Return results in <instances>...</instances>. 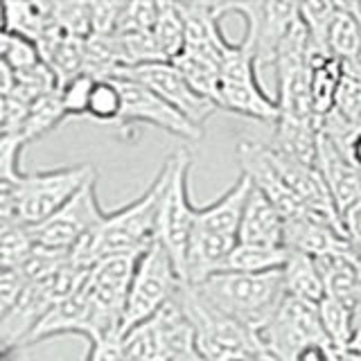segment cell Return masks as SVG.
Segmentation results:
<instances>
[{"label": "cell", "instance_id": "obj_47", "mask_svg": "<svg viewBox=\"0 0 361 361\" xmlns=\"http://www.w3.org/2000/svg\"><path fill=\"white\" fill-rule=\"evenodd\" d=\"M353 5V11L357 14V18H359V23H361V3H350Z\"/></svg>", "mask_w": 361, "mask_h": 361}, {"label": "cell", "instance_id": "obj_17", "mask_svg": "<svg viewBox=\"0 0 361 361\" xmlns=\"http://www.w3.org/2000/svg\"><path fill=\"white\" fill-rule=\"evenodd\" d=\"M285 246L289 251L312 257L353 251L343 233V226L334 224L332 219L314 210L285 221Z\"/></svg>", "mask_w": 361, "mask_h": 361}, {"label": "cell", "instance_id": "obj_4", "mask_svg": "<svg viewBox=\"0 0 361 361\" xmlns=\"http://www.w3.org/2000/svg\"><path fill=\"white\" fill-rule=\"evenodd\" d=\"M180 302L190 314L197 332V353L208 361H271L262 336L251 327L214 310L195 287L183 285Z\"/></svg>", "mask_w": 361, "mask_h": 361}, {"label": "cell", "instance_id": "obj_41", "mask_svg": "<svg viewBox=\"0 0 361 361\" xmlns=\"http://www.w3.org/2000/svg\"><path fill=\"white\" fill-rule=\"evenodd\" d=\"M90 7H93V34L113 37L118 32L124 3H90Z\"/></svg>", "mask_w": 361, "mask_h": 361}, {"label": "cell", "instance_id": "obj_5", "mask_svg": "<svg viewBox=\"0 0 361 361\" xmlns=\"http://www.w3.org/2000/svg\"><path fill=\"white\" fill-rule=\"evenodd\" d=\"M167 183L158 206L156 242L172 255L180 278L185 282V257L188 244L197 219V206L190 199V169L192 156L188 149H178L165 161Z\"/></svg>", "mask_w": 361, "mask_h": 361}, {"label": "cell", "instance_id": "obj_23", "mask_svg": "<svg viewBox=\"0 0 361 361\" xmlns=\"http://www.w3.org/2000/svg\"><path fill=\"white\" fill-rule=\"evenodd\" d=\"M282 278H285L287 296L307 300L314 305H319L327 296L319 264H316V259L312 255L291 251L285 269H282Z\"/></svg>", "mask_w": 361, "mask_h": 361}, {"label": "cell", "instance_id": "obj_38", "mask_svg": "<svg viewBox=\"0 0 361 361\" xmlns=\"http://www.w3.org/2000/svg\"><path fill=\"white\" fill-rule=\"evenodd\" d=\"M95 77L90 75H79L71 79L68 84H63L61 90V102L63 109L68 113V118H79V116H88V104H90V95H93L95 88Z\"/></svg>", "mask_w": 361, "mask_h": 361}, {"label": "cell", "instance_id": "obj_29", "mask_svg": "<svg viewBox=\"0 0 361 361\" xmlns=\"http://www.w3.org/2000/svg\"><path fill=\"white\" fill-rule=\"evenodd\" d=\"M319 316H321V325L332 350L334 353H345L357 327L353 307L338 298L325 296L319 302Z\"/></svg>", "mask_w": 361, "mask_h": 361}, {"label": "cell", "instance_id": "obj_7", "mask_svg": "<svg viewBox=\"0 0 361 361\" xmlns=\"http://www.w3.org/2000/svg\"><path fill=\"white\" fill-rule=\"evenodd\" d=\"M255 54L244 41L233 43L221 59V82L217 106L237 116L251 118L257 122L276 124L280 109L276 97H269L257 79Z\"/></svg>", "mask_w": 361, "mask_h": 361}, {"label": "cell", "instance_id": "obj_15", "mask_svg": "<svg viewBox=\"0 0 361 361\" xmlns=\"http://www.w3.org/2000/svg\"><path fill=\"white\" fill-rule=\"evenodd\" d=\"M52 305H56V300L48 282H30L14 307L0 314V350L5 359L25 348L27 338L39 327L43 316L52 310Z\"/></svg>", "mask_w": 361, "mask_h": 361}, {"label": "cell", "instance_id": "obj_27", "mask_svg": "<svg viewBox=\"0 0 361 361\" xmlns=\"http://www.w3.org/2000/svg\"><path fill=\"white\" fill-rule=\"evenodd\" d=\"M327 50L343 63L353 61L361 50V23L350 3H338L336 16L327 34Z\"/></svg>", "mask_w": 361, "mask_h": 361}, {"label": "cell", "instance_id": "obj_22", "mask_svg": "<svg viewBox=\"0 0 361 361\" xmlns=\"http://www.w3.org/2000/svg\"><path fill=\"white\" fill-rule=\"evenodd\" d=\"M274 142L271 149L291 158V161L302 163L307 167H316L319 163V124L316 122H300L289 118H278L274 124Z\"/></svg>", "mask_w": 361, "mask_h": 361}, {"label": "cell", "instance_id": "obj_43", "mask_svg": "<svg viewBox=\"0 0 361 361\" xmlns=\"http://www.w3.org/2000/svg\"><path fill=\"white\" fill-rule=\"evenodd\" d=\"M293 361H334V350L325 343H312L302 348Z\"/></svg>", "mask_w": 361, "mask_h": 361}, {"label": "cell", "instance_id": "obj_18", "mask_svg": "<svg viewBox=\"0 0 361 361\" xmlns=\"http://www.w3.org/2000/svg\"><path fill=\"white\" fill-rule=\"evenodd\" d=\"M180 14L185 20V48L199 54H206L210 59H224L226 50L231 48L233 41H228L221 32V7L210 3H183Z\"/></svg>", "mask_w": 361, "mask_h": 361}, {"label": "cell", "instance_id": "obj_46", "mask_svg": "<svg viewBox=\"0 0 361 361\" xmlns=\"http://www.w3.org/2000/svg\"><path fill=\"white\" fill-rule=\"evenodd\" d=\"M334 361H361V357L350 353H334Z\"/></svg>", "mask_w": 361, "mask_h": 361}, {"label": "cell", "instance_id": "obj_8", "mask_svg": "<svg viewBox=\"0 0 361 361\" xmlns=\"http://www.w3.org/2000/svg\"><path fill=\"white\" fill-rule=\"evenodd\" d=\"M183 285L185 282L180 278L172 255L158 242H154L135 264L120 336L133 330L135 325L154 319L169 300L178 296Z\"/></svg>", "mask_w": 361, "mask_h": 361}, {"label": "cell", "instance_id": "obj_31", "mask_svg": "<svg viewBox=\"0 0 361 361\" xmlns=\"http://www.w3.org/2000/svg\"><path fill=\"white\" fill-rule=\"evenodd\" d=\"M152 34L165 59L174 61L185 48V20L180 14V5L161 3V11H158V20Z\"/></svg>", "mask_w": 361, "mask_h": 361}, {"label": "cell", "instance_id": "obj_39", "mask_svg": "<svg viewBox=\"0 0 361 361\" xmlns=\"http://www.w3.org/2000/svg\"><path fill=\"white\" fill-rule=\"evenodd\" d=\"M158 11H161V3H124L116 34L154 32Z\"/></svg>", "mask_w": 361, "mask_h": 361}, {"label": "cell", "instance_id": "obj_13", "mask_svg": "<svg viewBox=\"0 0 361 361\" xmlns=\"http://www.w3.org/2000/svg\"><path fill=\"white\" fill-rule=\"evenodd\" d=\"M122 93V113L118 127H131V124H152L156 129H163L169 135H176L180 140L197 142L201 140L203 129L192 124L185 116L169 106L165 99L158 97L154 90L133 82V79H116Z\"/></svg>", "mask_w": 361, "mask_h": 361}, {"label": "cell", "instance_id": "obj_16", "mask_svg": "<svg viewBox=\"0 0 361 361\" xmlns=\"http://www.w3.org/2000/svg\"><path fill=\"white\" fill-rule=\"evenodd\" d=\"M321 131V129H319ZM319 172L325 180L338 214H343L361 201V167L355 165L345 149L319 133Z\"/></svg>", "mask_w": 361, "mask_h": 361}, {"label": "cell", "instance_id": "obj_37", "mask_svg": "<svg viewBox=\"0 0 361 361\" xmlns=\"http://www.w3.org/2000/svg\"><path fill=\"white\" fill-rule=\"evenodd\" d=\"M332 113L350 124L357 133H361V79L343 75Z\"/></svg>", "mask_w": 361, "mask_h": 361}, {"label": "cell", "instance_id": "obj_19", "mask_svg": "<svg viewBox=\"0 0 361 361\" xmlns=\"http://www.w3.org/2000/svg\"><path fill=\"white\" fill-rule=\"evenodd\" d=\"M251 190H253L251 178L242 174L217 201L197 208L195 228L208 231L214 235H224V237H233V240L240 242V224H242V214H244Z\"/></svg>", "mask_w": 361, "mask_h": 361}, {"label": "cell", "instance_id": "obj_44", "mask_svg": "<svg viewBox=\"0 0 361 361\" xmlns=\"http://www.w3.org/2000/svg\"><path fill=\"white\" fill-rule=\"evenodd\" d=\"M345 353H350V355H357V357H361V323L355 327V334H353V341H350V345H348V350Z\"/></svg>", "mask_w": 361, "mask_h": 361}, {"label": "cell", "instance_id": "obj_11", "mask_svg": "<svg viewBox=\"0 0 361 361\" xmlns=\"http://www.w3.org/2000/svg\"><path fill=\"white\" fill-rule=\"evenodd\" d=\"M116 79H133L142 86L165 99L169 106H174L180 116H185L192 124H197L199 129H203L214 113L219 111V106L206 95H201L199 90L192 86L188 79L180 75L178 68L172 61L163 63H147L133 71H122Z\"/></svg>", "mask_w": 361, "mask_h": 361}, {"label": "cell", "instance_id": "obj_34", "mask_svg": "<svg viewBox=\"0 0 361 361\" xmlns=\"http://www.w3.org/2000/svg\"><path fill=\"white\" fill-rule=\"evenodd\" d=\"M0 59H3L0 63H5L14 73H27L43 63L39 45L11 32H0Z\"/></svg>", "mask_w": 361, "mask_h": 361}, {"label": "cell", "instance_id": "obj_25", "mask_svg": "<svg viewBox=\"0 0 361 361\" xmlns=\"http://www.w3.org/2000/svg\"><path fill=\"white\" fill-rule=\"evenodd\" d=\"M3 14V32L18 34L34 43H39L52 25L50 3H5Z\"/></svg>", "mask_w": 361, "mask_h": 361}, {"label": "cell", "instance_id": "obj_2", "mask_svg": "<svg viewBox=\"0 0 361 361\" xmlns=\"http://www.w3.org/2000/svg\"><path fill=\"white\" fill-rule=\"evenodd\" d=\"M90 178V165L59 167L48 172H20L16 178L0 180V221H23L37 228L59 212Z\"/></svg>", "mask_w": 361, "mask_h": 361}, {"label": "cell", "instance_id": "obj_9", "mask_svg": "<svg viewBox=\"0 0 361 361\" xmlns=\"http://www.w3.org/2000/svg\"><path fill=\"white\" fill-rule=\"evenodd\" d=\"M221 14H240L244 16L246 32L244 43L253 50L257 71L274 68L278 61L280 45L291 27L298 20L296 3H226L219 5Z\"/></svg>", "mask_w": 361, "mask_h": 361}, {"label": "cell", "instance_id": "obj_28", "mask_svg": "<svg viewBox=\"0 0 361 361\" xmlns=\"http://www.w3.org/2000/svg\"><path fill=\"white\" fill-rule=\"evenodd\" d=\"M180 75H183L188 82L195 86L201 95H206L217 104V95H219V82H221V63L210 59L206 54L183 50L176 59L172 61Z\"/></svg>", "mask_w": 361, "mask_h": 361}, {"label": "cell", "instance_id": "obj_32", "mask_svg": "<svg viewBox=\"0 0 361 361\" xmlns=\"http://www.w3.org/2000/svg\"><path fill=\"white\" fill-rule=\"evenodd\" d=\"M37 246L34 231L23 221H0V267L16 269L20 267Z\"/></svg>", "mask_w": 361, "mask_h": 361}, {"label": "cell", "instance_id": "obj_30", "mask_svg": "<svg viewBox=\"0 0 361 361\" xmlns=\"http://www.w3.org/2000/svg\"><path fill=\"white\" fill-rule=\"evenodd\" d=\"M68 118V113L63 109L61 102V90H54V93L43 95L41 99H37L27 111L25 118V127H23L20 140L30 145L32 140H39L43 135H48L50 131H54L59 124Z\"/></svg>", "mask_w": 361, "mask_h": 361}, {"label": "cell", "instance_id": "obj_35", "mask_svg": "<svg viewBox=\"0 0 361 361\" xmlns=\"http://www.w3.org/2000/svg\"><path fill=\"white\" fill-rule=\"evenodd\" d=\"M52 23L68 37L88 39L93 34V7L90 3H50Z\"/></svg>", "mask_w": 361, "mask_h": 361}, {"label": "cell", "instance_id": "obj_36", "mask_svg": "<svg viewBox=\"0 0 361 361\" xmlns=\"http://www.w3.org/2000/svg\"><path fill=\"white\" fill-rule=\"evenodd\" d=\"M122 113V93L116 79H97L88 104V118L118 124Z\"/></svg>", "mask_w": 361, "mask_h": 361}, {"label": "cell", "instance_id": "obj_1", "mask_svg": "<svg viewBox=\"0 0 361 361\" xmlns=\"http://www.w3.org/2000/svg\"><path fill=\"white\" fill-rule=\"evenodd\" d=\"M167 183V165L158 169L154 183L142 195L118 210L106 212L99 226H95L82 242H79L71 257L77 267L93 269L97 262L111 255L142 253L156 242L158 206Z\"/></svg>", "mask_w": 361, "mask_h": 361}, {"label": "cell", "instance_id": "obj_40", "mask_svg": "<svg viewBox=\"0 0 361 361\" xmlns=\"http://www.w3.org/2000/svg\"><path fill=\"white\" fill-rule=\"evenodd\" d=\"M27 285L30 282L18 269H0V314L14 307Z\"/></svg>", "mask_w": 361, "mask_h": 361}, {"label": "cell", "instance_id": "obj_6", "mask_svg": "<svg viewBox=\"0 0 361 361\" xmlns=\"http://www.w3.org/2000/svg\"><path fill=\"white\" fill-rule=\"evenodd\" d=\"M142 253L111 255L90 269L86 282L90 302V327H93V341L90 343L104 341L109 336H120L131 280Z\"/></svg>", "mask_w": 361, "mask_h": 361}, {"label": "cell", "instance_id": "obj_42", "mask_svg": "<svg viewBox=\"0 0 361 361\" xmlns=\"http://www.w3.org/2000/svg\"><path fill=\"white\" fill-rule=\"evenodd\" d=\"M120 338L122 336H109L104 341L90 343L86 361H124Z\"/></svg>", "mask_w": 361, "mask_h": 361}, {"label": "cell", "instance_id": "obj_14", "mask_svg": "<svg viewBox=\"0 0 361 361\" xmlns=\"http://www.w3.org/2000/svg\"><path fill=\"white\" fill-rule=\"evenodd\" d=\"M237 161L242 165V174L251 178V183L262 192V195L280 210V214L287 219H296L300 214L310 212V208L293 195L285 178L280 176L276 165L271 163L269 147L253 140H242L237 147Z\"/></svg>", "mask_w": 361, "mask_h": 361}, {"label": "cell", "instance_id": "obj_3", "mask_svg": "<svg viewBox=\"0 0 361 361\" xmlns=\"http://www.w3.org/2000/svg\"><path fill=\"white\" fill-rule=\"evenodd\" d=\"M190 287H195L199 296L214 310L251 327L257 334L271 323L282 300L287 298L282 271H269V274L219 271L201 285Z\"/></svg>", "mask_w": 361, "mask_h": 361}, {"label": "cell", "instance_id": "obj_45", "mask_svg": "<svg viewBox=\"0 0 361 361\" xmlns=\"http://www.w3.org/2000/svg\"><path fill=\"white\" fill-rule=\"evenodd\" d=\"M174 361H208V359H203V357L197 353V350H195V353H188V355H183V357H176Z\"/></svg>", "mask_w": 361, "mask_h": 361}, {"label": "cell", "instance_id": "obj_21", "mask_svg": "<svg viewBox=\"0 0 361 361\" xmlns=\"http://www.w3.org/2000/svg\"><path fill=\"white\" fill-rule=\"evenodd\" d=\"M240 244L285 246V217L255 185L242 214Z\"/></svg>", "mask_w": 361, "mask_h": 361}, {"label": "cell", "instance_id": "obj_24", "mask_svg": "<svg viewBox=\"0 0 361 361\" xmlns=\"http://www.w3.org/2000/svg\"><path fill=\"white\" fill-rule=\"evenodd\" d=\"M287 246H259V244H237L224 264V271L233 274H269L282 271L289 259Z\"/></svg>", "mask_w": 361, "mask_h": 361}, {"label": "cell", "instance_id": "obj_33", "mask_svg": "<svg viewBox=\"0 0 361 361\" xmlns=\"http://www.w3.org/2000/svg\"><path fill=\"white\" fill-rule=\"evenodd\" d=\"M120 341L124 361H169L152 321H145L124 332Z\"/></svg>", "mask_w": 361, "mask_h": 361}, {"label": "cell", "instance_id": "obj_12", "mask_svg": "<svg viewBox=\"0 0 361 361\" xmlns=\"http://www.w3.org/2000/svg\"><path fill=\"white\" fill-rule=\"evenodd\" d=\"M95 180L97 176L90 178L88 183L79 190L59 212H54L48 221H43L37 228H32L37 244L54 248V251L71 253L95 226L102 224V219L106 217V210H102L99 206Z\"/></svg>", "mask_w": 361, "mask_h": 361}, {"label": "cell", "instance_id": "obj_20", "mask_svg": "<svg viewBox=\"0 0 361 361\" xmlns=\"http://www.w3.org/2000/svg\"><path fill=\"white\" fill-rule=\"evenodd\" d=\"M61 334H79V336H86L88 343L93 341V327H90V302H88L86 285L77 293H73L71 298L52 305V310L43 316L39 327L27 338L25 348L34 345V343H41V341H48V338H52V336H61Z\"/></svg>", "mask_w": 361, "mask_h": 361}, {"label": "cell", "instance_id": "obj_26", "mask_svg": "<svg viewBox=\"0 0 361 361\" xmlns=\"http://www.w3.org/2000/svg\"><path fill=\"white\" fill-rule=\"evenodd\" d=\"M343 75H345L343 61L334 59V56L312 66V82H310L312 109H314V116L319 124L327 113L334 109L336 93H338V86L343 82Z\"/></svg>", "mask_w": 361, "mask_h": 361}, {"label": "cell", "instance_id": "obj_10", "mask_svg": "<svg viewBox=\"0 0 361 361\" xmlns=\"http://www.w3.org/2000/svg\"><path fill=\"white\" fill-rule=\"evenodd\" d=\"M259 336L271 361H293L302 348L312 343L330 345L321 325L319 305L293 296L282 300L276 316Z\"/></svg>", "mask_w": 361, "mask_h": 361}]
</instances>
